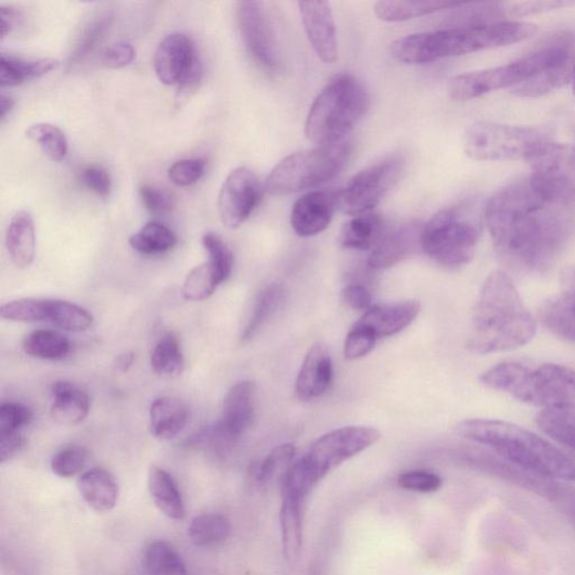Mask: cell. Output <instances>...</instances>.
<instances>
[{"label":"cell","instance_id":"11","mask_svg":"<svg viewBox=\"0 0 575 575\" xmlns=\"http://www.w3.org/2000/svg\"><path fill=\"white\" fill-rule=\"evenodd\" d=\"M550 139L529 127L494 122H477L469 127L463 138L465 154L476 162L527 159Z\"/></svg>","mask_w":575,"mask_h":575},{"label":"cell","instance_id":"46","mask_svg":"<svg viewBox=\"0 0 575 575\" xmlns=\"http://www.w3.org/2000/svg\"><path fill=\"white\" fill-rule=\"evenodd\" d=\"M90 452L85 446L72 445L56 452L51 460L52 472L60 477H73L88 465Z\"/></svg>","mask_w":575,"mask_h":575},{"label":"cell","instance_id":"42","mask_svg":"<svg viewBox=\"0 0 575 575\" xmlns=\"http://www.w3.org/2000/svg\"><path fill=\"white\" fill-rule=\"evenodd\" d=\"M112 24L110 13H101L93 16L82 27L69 56V66L77 65L80 61L90 55L105 39Z\"/></svg>","mask_w":575,"mask_h":575},{"label":"cell","instance_id":"19","mask_svg":"<svg viewBox=\"0 0 575 575\" xmlns=\"http://www.w3.org/2000/svg\"><path fill=\"white\" fill-rule=\"evenodd\" d=\"M304 28L314 51L325 63L338 59L336 25L328 2H299Z\"/></svg>","mask_w":575,"mask_h":575},{"label":"cell","instance_id":"36","mask_svg":"<svg viewBox=\"0 0 575 575\" xmlns=\"http://www.w3.org/2000/svg\"><path fill=\"white\" fill-rule=\"evenodd\" d=\"M285 296L284 286L271 283L258 295L255 301L248 321L242 332L241 341L246 343L269 321L281 307Z\"/></svg>","mask_w":575,"mask_h":575},{"label":"cell","instance_id":"16","mask_svg":"<svg viewBox=\"0 0 575 575\" xmlns=\"http://www.w3.org/2000/svg\"><path fill=\"white\" fill-rule=\"evenodd\" d=\"M263 197V186L251 169H234L223 181L218 196L220 219L229 229H239L247 220Z\"/></svg>","mask_w":575,"mask_h":575},{"label":"cell","instance_id":"52","mask_svg":"<svg viewBox=\"0 0 575 575\" xmlns=\"http://www.w3.org/2000/svg\"><path fill=\"white\" fill-rule=\"evenodd\" d=\"M205 173V163L201 158H184L169 169V179L179 187L197 182Z\"/></svg>","mask_w":575,"mask_h":575},{"label":"cell","instance_id":"9","mask_svg":"<svg viewBox=\"0 0 575 575\" xmlns=\"http://www.w3.org/2000/svg\"><path fill=\"white\" fill-rule=\"evenodd\" d=\"M483 232L481 214L471 205L437 212L424 226L422 248L445 268H461L473 259Z\"/></svg>","mask_w":575,"mask_h":575},{"label":"cell","instance_id":"56","mask_svg":"<svg viewBox=\"0 0 575 575\" xmlns=\"http://www.w3.org/2000/svg\"><path fill=\"white\" fill-rule=\"evenodd\" d=\"M342 298L350 308L366 312L372 307V296L368 288L360 283L347 284Z\"/></svg>","mask_w":575,"mask_h":575},{"label":"cell","instance_id":"28","mask_svg":"<svg viewBox=\"0 0 575 575\" xmlns=\"http://www.w3.org/2000/svg\"><path fill=\"white\" fill-rule=\"evenodd\" d=\"M188 421V410L178 399L162 397L155 399L150 407L151 434L162 440L177 437Z\"/></svg>","mask_w":575,"mask_h":575},{"label":"cell","instance_id":"4","mask_svg":"<svg viewBox=\"0 0 575 575\" xmlns=\"http://www.w3.org/2000/svg\"><path fill=\"white\" fill-rule=\"evenodd\" d=\"M536 30V25L526 22L462 25L407 36L393 42L391 51L407 65H426L440 59L520 43L534 37Z\"/></svg>","mask_w":575,"mask_h":575},{"label":"cell","instance_id":"57","mask_svg":"<svg viewBox=\"0 0 575 575\" xmlns=\"http://www.w3.org/2000/svg\"><path fill=\"white\" fill-rule=\"evenodd\" d=\"M26 443L23 432L0 434V461L7 463L14 459L24 450Z\"/></svg>","mask_w":575,"mask_h":575},{"label":"cell","instance_id":"27","mask_svg":"<svg viewBox=\"0 0 575 575\" xmlns=\"http://www.w3.org/2000/svg\"><path fill=\"white\" fill-rule=\"evenodd\" d=\"M385 220L375 214L356 216L344 223L340 244L347 250L373 251L387 234Z\"/></svg>","mask_w":575,"mask_h":575},{"label":"cell","instance_id":"8","mask_svg":"<svg viewBox=\"0 0 575 575\" xmlns=\"http://www.w3.org/2000/svg\"><path fill=\"white\" fill-rule=\"evenodd\" d=\"M482 382L488 388L545 409L575 401V370L560 365L503 362L485 372Z\"/></svg>","mask_w":575,"mask_h":575},{"label":"cell","instance_id":"29","mask_svg":"<svg viewBox=\"0 0 575 575\" xmlns=\"http://www.w3.org/2000/svg\"><path fill=\"white\" fill-rule=\"evenodd\" d=\"M303 501L283 497L280 509L282 552L288 563H295L303 549Z\"/></svg>","mask_w":575,"mask_h":575},{"label":"cell","instance_id":"32","mask_svg":"<svg viewBox=\"0 0 575 575\" xmlns=\"http://www.w3.org/2000/svg\"><path fill=\"white\" fill-rule=\"evenodd\" d=\"M54 59H24L2 54L0 56V85L14 87L23 84L28 78L40 77L58 67Z\"/></svg>","mask_w":575,"mask_h":575},{"label":"cell","instance_id":"37","mask_svg":"<svg viewBox=\"0 0 575 575\" xmlns=\"http://www.w3.org/2000/svg\"><path fill=\"white\" fill-rule=\"evenodd\" d=\"M574 72L575 58L562 63L560 66L542 72L511 90H513L519 98H540V95H545L571 82Z\"/></svg>","mask_w":575,"mask_h":575},{"label":"cell","instance_id":"22","mask_svg":"<svg viewBox=\"0 0 575 575\" xmlns=\"http://www.w3.org/2000/svg\"><path fill=\"white\" fill-rule=\"evenodd\" d=\"M421 311L417 301L376 305L367 310L356 323L369 330L376 340L391 337L411 325Z\"/></svg>","mask_w":575,"mask_h":575},{"label":"cell","instance_id":"25","mask_svg":"<svg viewBox=\"0 0 575 575\" xmlns=\"http://www.w3.org/2000/svg\"><path fill=\"white\" fill-rule=\"evenodd\" d=\"M7 248L13 264L21 269L29 267L36 258L35 219L26 210L16 213L7 232Z\"/></svg>","mask_w":575,"mask_h":575},{"label":"cell","instance_id":"61","mask_svg":"<svg viewBox=\"0 0 575 575\" xmlns=\"http://www.w3.org/2000/svg\"><path fill=\"white\" fill-rule=\"evenodd\" d=\"M572 88H573V92L575 94V72H574V75H573V78H572Z\"/></svg>","mask_w":575,"mask_h":575},{"label":"cell","instance_id":"60","mask_svg":"<svg viewBox=\"0 0 575 575\" xmlns=\"http://www.w3.org/2000/svg\"><path fill=\"white\" fill-rule=\"evenodd\" d=\"M14 104V101L9 98V95L4 93L2 94V98H0V118H2L3 122L13 110Z\"/></svg>","mask_w":575,"mask_h":575},{"label":"cell","instance_id":"47","mask_svg":"<svg viewBox=\"0 0 575 575\" xmlns=\"http://www.w3.org/2000/svg\"><path fill=\"white\" fill-rule=\"evenodd\" d=\"M203 245L209 255L208 263L216 270L220 282H226L233 270L234 257L230 246L216 233L207 232Z\"/></svg>","mask_w":575,"mask_h":575},{"label":"cell","instance_id":"43","mask_svg":"<svg viewBox=\"0 0 575 575\" xmlns=\"http://www.w3.org/2000/svg\"><path fill=\"white\" fill-rule=\"evenodd\" d=\"M26 137L37 143L54 163L62 162L67 155V138L55 125L49 123L30 125Z\"/></svg>","mask_w":575,"mask_h":575},{"label":"cell","instance_id":"51","mask_svg":"<svg viewBox=\"0 0 575 575\" xmlns=\"http://www.w3.org/2000/svg\"><path fill=\"white\" fill-rule=\"evenodd\" d=\"M31 419H34V413L26 406L17 403H4L0 407V434L22 432Z\"/></svg>","mask_w":575,"mask_h":575},{"label":"cell","instance_id":"41","mask_svg":"<svg viewBox=\"0 0 575 575\" xmlns=\"http://www.w3.org/2000/svg\"><path fill=\"white\" fill-rule=\"evenodd\" d=\"M47 321L65 331L82 332L92 325L93 317L79 305L66 301L49 299Z\"/></svg>","mask_w":575,"mask_h":575},{"label":"cell","instance_id":"5","mask_svg":"<svg viewBox=\"0 0 575 575\" xmlns=\"http://www.w3.org/2000/svg\"><path fill=\"white\" fill-rule=\"evenodd\" d=\"M379 431L347 426L317 438L307 453L283 474L282 495L304 500L334 469L379 442Z\"/></svg>","mask_w":575,"mask_h":575},{"label":"cell","instance_id":"30","mask_svg":"<svg viewBox=\"0 0 575 575\" xmlns=\"http://www.w3.org/2000/svg\"><path fill=\"white\" fill-rule=\"evenodd\" d=\"M461 3L436 2V0H414V2H403V0H389L379 2L374 5L375 16L387 23H398L408 20L431 15L444 10H452Z\"/></svg>","mask_w":575,"mask_h":575},{"label":"cell","instance_id":"62","mask_svg":"<svg viewBox=\"0 0 575 575\" xmlns=\"http://www.w3.org/2000/svg\"><path fill=\"white\" fill-rule=\"evenodd\" d=\"M572 503H573V507H572L573 515L575 516V500H572Z\"/></svg>","mask_w":575,"mask_h":575},{"label":"cell","instance_id":"3","mask_svg":"<svg viewBox=\"0 0 575 575\" xmlns=\"http://www.w3.org/2000/svg\"><path fill=\"white\" fill-rule=\"evenodd\" d=\"M456 432L542 481L575 482V463L557 446L523 427L493 420H468Z\"/></svg>","mask_w":575,"mask_h":575},{"label":"cell","instance_id":"31","mask_svg":"<svg viewBox=\"0 0 575 575\" xmlns=\"http://www.w3.org/2000/svg\"><path fill=\"white\" fill-rule=\"evenodd\" d=\"M539 429L575 453V404L546 408L537 419Z\"/></svg>","mask_w":575,"mask_h":575},{"label":"cell","instance_id":"15","mask_svg":"<svg viewBox=\"0 0 575 575\" xmlns=\"http://www.w3.org/2000/svg\"><path fill=\"white\" fill-rule=\"evenodd\" d=\"M154 71L159 81L179 87L182 94L195 90L202 80L203 66L196 47L187 36H167L154 53Z\"/></svg>","mask_w":575,"mask_h":575},{"label":"cell","instance_id":"53","mask_svg":"<svg viewBox=\"0 0 575 575\" xmlns=\"http://www.w3.org/2000/svg\"><path fill=\"white\" fill-rule=\"evenodd\" d=\"M140 196L144 207L154 214L170 212L175 206L174 196L167 190L154 186H141Z\"/></svg>","mask_w":575,"mask_h":575},{"label":"cell","instance_id":"35","mask_svg":"<svg viewBox=\"0 0 575 575\" xmlns=\"http://www.w3.org/2000/svg\"><path fill=\"white\" fill-rule=\"evenodd\" d=\"M23 349L31 358L61 361L72 354V343L67 336L56 331L39 330L29 333L24 338Z\"/></svg>","mask_w":575,"mask_h":575},{"label":"cell","instance_id":"10","mask_svg":"<svg viewBox=\"0 0 575 575\" xmlns=\"http://www.w3.org/2000/svg\"><path fill=\"white\" fill-rule=\"evenodd\" d=\"M353 152L347 141L318 146L284 157L272 169L266 189L270 195L286 196L335 178Z\"/></svg>","mask_w":575,"mask_h":575},{"label":"cell","instance_id":"13","mask_svg":"<svg viewBox=\"0 0 575 575\" xmlns=\"http://www.w3.org/2000/svg\"><path fill=\"white\" fill-rule=\"evenodd\" d=\"M531 179L542 194L567 207L575 206V148L547 141L527 159Z\"/></svg>","mask_w":575,"mask_h":575},{"label":"cell","instance_id":"23","mask_svg":"<svg viewBox=\"0 0 575 575\" xmlns=\"http://www.w3.org/2000/svg\"><path fill=\"white\" fill-rule=\"evenodd\" d=\"M53 404L51 417L60 425L75 426L88 417L90 400L75 383L56 381L51 387Z\"/></svg>","mask_w":575,"mask_h":575},{"label":"cell","instance_id":"12","mask_svg":"<svg viewBox=\"0 0 575 575\" xmlns=\"http://www.w3.org/2000/svg\"><path fill=\"white\" fill-rule=\"evenodd\" d=\"M406 159L394 154L356 175L336 195L337 207L347 215L368 214L397 184Z\"/></svg>","mask_w":575,"mask_h":575},{"label":"cell","instance_id":"26","mask_svg":"<svg viewBox=\"0 0 575 575\" xmlns=\"http://www.w3.org/2000/svg\"><path fill=\"white\" fill-rule=\"evenodd\" d=\"M148 489L152 501L165 516L178 522L186 519L182 494L167 470L152 467L148 476Z\"/></svg>","mask_w":575,"mask_h":575},{"label":"cell","instance_id":"59","mask_svg":"<svg viewBox=\"0 0 575 575\" xmlns=\"http://www.w3.org/2000/svg\"><path fill=\"white\" fill-rule=\"evenodd\" d=\"M135 360L136 356L133 353H125L119 355L114 362L115 370L120 373H125L132 368Z\"/></svg>","mask_w":575,"mask_h":575},{"label":"cell","instance_id":"55","mask_svg":"<svg viewBox=\"0 0 575 575\" xmlns=\"http://www.w3.org/2000/svg\"><path fill=\"white\" fill-rule=\"evenodd\" d=\"M81 180L95 195L107 199L111 195L110 174L100 166H88L81 173Z\"/></svg>","mask_w":575,"mask_h":575},{"label":"cell","instance_id":"45","mask_svg":"<svg viewBox=\"0 0 575 575\" xmlns=\"http://www.w3.org/2000/svg\"><path fill=\"white\" fill-rule=\"evenodd\" d=\"M48 301L35 298L13 301L0 308V315L11 322L35 323L47 321Z\"/></svg>","mask_w":575,"mask_h":575},{"label":"cell","instance_id":"7","mask_svg":"<svg viewBox=\"0 0 575 575\" xmlns=\"http://www.w3.org/2000/svg\"><path fill=\"white\" fill-rule=\"evenodd\" d=\"M574 58V36L558 35L536 51L508 65L457 76L450 82V95L455 101L465 102L482 98L495 90L514 89L542 72Z\"/></svg>","mask_w":575,"mask_h":575},{"label":"cell","instance_id":"17","mask_svg":"<svg viewBox=\"0 0 575 575\" xmlns=\"http://www.w3.org/2000/svg\"><path fill=\"white\" fill-rule=\"evenodd\" d=\"M254 383L238 382L222 400L219 421L208 430V442L232 446L250 430L255 418Z\"/></svg>","mask_w":575,"mask_h":575},{"label":"cell","instance_id":"14","mask_svg":"<svg viewBox=\"0 0 575 575\" xmlns=\"http://www.w3.org/2000/svg\"><path fill=\"white\" fill-rule=\"evenodd\" d=\"M243 43L255 61L271 73L282 69V52L273 17L263 2L244 0L237 7Z\"/></svg>","mask_w":575,"mask_h":575},{"label":"cell","instance_id":"33","mask_svg":"<svg viewBox=\"0 0 575 575\" xmlns=\"http://www.w3.org/2000/svg\"><path fill=\"white\" fill-rule=\"evenodd\" d=\"M541 321L554 335L575 342V285L542 309Z\"/></svg>","mask_w":575,"mask_h":575},{"label":"cell","instance_id":"50","mask_svg":"<svg viewBox=\"0 0 575 575\" xmlns=\"http://www.w3.org/2000/svg\"><path fill=\"white\" fill-rule=\"evenodd\" d=\"M376 341L369 330L356 324L346 336L344 358L347 361H355L368 356Z\"/></svg>","mask_w":575,"mask_h":575},{"label":"cell","instance_id":"38","mask_svg":"<svg viewBox=\"0 0 575 575\" xmlns=\"http://www.w3.org/2000/svg\"><path fill=\"white\" fill-rule=\"evenodd\" d=\"M144 567L149 575H189L180 553L165 540L151 542L146 548Z\"/></svg>","mask_w":575,"mask_h":575},{"label":"cell","instance_id":"34","mask_svg":"<svg viewBox=\"0 0 575 575\" xmlns=\"http://www.w3.org/2000/svg\"><path fill=\"white\" fill-rule=\"evenodd\" d=\"M232 532V523L226 515L207 513L191 521L188 537L195 547L209 549L226 542Z\"/></svg>","mask_w":575,"mask_h":575},{"label":"cell","instance_id":"24","mask_svg":"<svg viewBox=\"0 0 575 575\" xmlns=\"http://www.w3.org/2000/svg\"><path fill=\"white\" fill-rule=\"evenodd\" d=\"M78 490L84 501L98 513H108L118 501L119 488L116 477L102 468L85 472L79 477Z\"/></svg>","mask_w":575,"mask_h":575},{"label":"cell","instance_id":"54","mask_svg":"<svg viewBox=\"0 0 575 575\" xmlns=\"http://www.w3.org/2000/svg\"><path fill=\"white\" fill-rule=\"evenodd\" d=\"M136 58V49L127 42H117L105 48L100 55V61L105 68L120 69L129 66Z\"/></svg>","mask_w":575,"mask_h":575},{"label":"cell","instance_id":"20","mask_svg":"<svg viewBox=\"0 0 575 575\" xmlns=\"http://www.w3.org/2000/svg\"><path fill=\"white\" fill-rule=\"evenodd\" d=\"M336 208V195L327 191H311L294 204L292 228L301 238L321 234L330 227Z\"/></svg>","mask_w":575,"mask_h":575},{"label":"cell","instance_id":"21","mask_svg":"<svg viewBox=\"0 0 575 575\" xmlns=\"http://www.w3.org/2000/svg\"><path fill=\"white\" fill-rule=\"evenodd\" d=\"M333 380V362L329 348L322 343L311 345L296 380V394L303 401L323 396Z\"/></svg>","mask_w":575,"mask_h":575},{"label":"cell","instance_id":"18","mask_svg":"<svg viewBox=\"0 0 575 575\" xmlns=\"http://www.w3.org/2000/svg\"><path fill=\"white\" fill-rule=\"evenodd\" d=\"M424 226L420 220L404 223V226L387 232L385 238L371 252L368 265L374 270L393 268L412 257L422 248Z\"/></svg>","mask_w":575,"mask_h":575},{"label":"cell","instance_id":"44","mask_svg":"<svg viewBox=\"0 0 575 575\" xmlns=\"http://www.w3.org/2000/svg\"><path fill=\"white\" fill-rule=\"evenodd\" d=\"M221 284L218 274L209 263L191 270L182 285V297L188 302L208 299Z\"/></svg>","mask_w":575,"mask_h":575},{"label":"cell","instance_id":"48","mask_svg":"<svg viewBox=\"0 0 575 575\" xmlns=\"http://www.w3.org/2000/svg\"><path fill=\"white\" fill-rule=\"evenodd\" d=\"M295 456V445L286 443L277 446L255 471L257 481L263 485L270 483L278 473L290 469Z\"/></svg>","mask_w":575,"mask_h":575},{"label":"cell","instance_id":"58","mask_svg":"<svg viewBox=\"0 0 575 575\" xmlns=\"http://www.w3.org/2000/svg\"><path fill=\"white\" fill-rule=\"evenodd\" d=\"M0 20H2V23H0V30H2L0 36L4 40L18 23L20 13L12 8H2L0 9Z\"/></svg>","mask_w":575,"mask_h":575},{"label":"cell","instance_id":"49","mask_svg":"<svg viewBox=\"0 0 575 575\" xmlns=\"http://www.w3.org/2000/svg\"><path fill=\"white\" fill-rule=\"evenodd\" d=\"M442 485L440 476L430 471H408L398 477V486L412 493L433 494L439 490Z\"/></svg>","mask_w":575,"mask_h":575},{"label":"cell","instance_id":"39","mask_svg":"<svg viewBox=\"0 0 575 575\" xmlns=\"http://www.w3.org/2000/svg\"><path fill=\"white\" fill-rule=\"evenodd\" d=\"M151 367L155 374L164 378H176L182 373L184 357L174 333H167L156 342L151 355Z\"/></svg>","mask_w":575,"mask_h":575},{"label":"cell","instance_id":"2","mask_svg":"<svg viewBox=\"0 0 575 575\" xmlns=\"http://www.w3.org/2000/svg\"><path fill=\"white\" fill-rule=\"evenodd\" d=\"M536 322L508 274L491 273L472 312L467 346L476 355L516 349L532 341Z\"/></svg>","mask_w":575,"mask_h":575},{"label":"cell","instance_id":"40","mask_svg":"<svg viewBox=\"0 0 575 575\" xmlns=\"http://www.w3.org/2000/svg\"><path fill=\"white\" fill-rule=\"evenodd\" d=\"M178 238L169 228L162 222L150 221L130 238L133 250L146 254H162L174 248Z\"/></svg>","mask_w":575,"mask_h":575},{"label":"cell","instance_id":"1","mask_svg":"<svg viewBox=\"0 0 575 575\" xmlns=\"http://www.w3.org/2000/svg\"><path fill=\"white\" fill-rule=\"evenodd\" d=\"M485 219L502 261L526 273L550 269L574 229L570 207L542 194L531 177L498 190Z\"/></svg>","mask_w":575,"mask_h":575},{"label":"cell","instance_id":"6","mask_svg":"<svg viewBox=\"0 0 575 575\" xmlns=\"http://www.w3.org/2000/svg\"><path fill=\"white\" fill-rule=\"evenodd\" d=\"M371 105L366 86L353 75L334 77L318 93L305 123L306 138L319 146L345 141Z\"/></svg>","mask_w":575,"mask_h":575}]
</instances>
